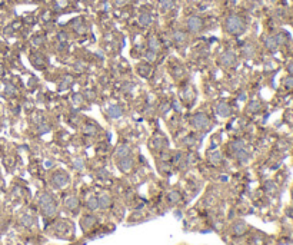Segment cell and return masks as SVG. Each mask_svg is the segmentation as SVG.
<instances>
[{"mask_svg": "<svg viewBox=\"0 0 293 245\" xmlns=\"http://www.w3.org/2000/svg\"><path fill=\"white\" fill-rule=\"evenodd\" d=\"M65 5H67V0H57V7L65 6Z\"/></svg>", "mask_w": 293, "mask_h": 245, "instance_id": "d6a6232c", "label": "cell"}, {"mask_svg": "<svg viewBox=\"0 0 293 245\" xmlns=\"http://www.w3.org/2000/svg\"><path fill=\"white\" fill-rule=\"evenodd\" d=\"M40 208H42V214L44 217H53L56 214V204H54V201L50 204H46V205H43Z\"/></svg>", "mask_w": 293, "mask_h": 245, "instance_id": "52a82bcc", "label": "cell"}, {"mask_svg": "<svg viewBox=\"0 0 293 245\" xmlns=\"http://www.w3.org/2000/svg\"><path fill=\"white\" fill-rule=\"evenodd\" d=\"M75 168H76V169H79V171L83 169V168H85V165H83V160H82V159H76L75 160Z\"/></svg>", "mask_w": 293, "mask_h": 245, "instance_id": "f546056e", "label": "cell"}, {"mask_svg": "<svg viewBox=\"0 0 293 245\" xmlns=\"http://www.w3.org/2000/svg\"><path fill=\"white\" fill-rule=\"evenodd\" d=\"M52 182L56 188H63V186H66V185L69 184V176H67V174L59 171V172H56V174L53 175Z\"/></svg>", "mask_w": 293, "mask_h": 245, "instance_id": "3957f363", "label": "cell"}, {"mask_svg": "<svg viewBox=\"0 0 293 245\" xmlns=\"http://www.w3.org/2000/svg\"><path fill=\"white\" fill-rule=\"evenodd\" d=\"M284 82H286V86H288V88H293V77H288Z\"/></svg>", "mask_w": 293, "mask_h": 245, "instance_id": "1f68e13d", "label": "cell"}, {"mask_svg": "<svg viewBox=\"0 0 293 245\" xmlns=\"http://www.w3.org/2000/svg\"><path fill=\"white\" fill-rule=\"evenodd\" d=\"M6 93L9 95V96H12V95H14V93H16V88H14L13 85H10V83H9V85L6 86Z\"/></svg>", "mask_w": 293, "mask_h": 245, "instance_id": "83f0119b", "label": "cell"}, {"mask_svg": "<svg viewBox=\"0 0 293 245\" xmlns=\"http://www.w3.org/2000/svg\"><path fill=\"white\" fill-rule=\"evenodd\" d=\"M246 232V224L243 221H237L233 225V234L235 235H243Z\"/></svg>", "mask_w": 293, "mask_h": 245, "instance_id": "8fae6325", "label": "cell"}, {"mask_svg": "<svg viewBox=\"0 0 293 245\" xmlns=\"http://www.w3.org/2000/svg\"><path fill=\"white\" fill-rule=\"evenodd\" d=\"M47 131H49L47 125H42V126H40V132H47Z\"/></svg>", "mask_w": 293, "mask_h": 245, "instance_id": "836d02e7", "label": "cell"}, {"mask_svg": "<svg viewBox=\"0 0 293 245\" xmlns=\"http://www.w3.org/2000/svg\"><path fill=\"white\" fill-rule=\"evenodd\" d=\"M133 166V159L130 156H124V158H120L119 160V168L123 171V172H127V171L132 169Z\"/></svg>", "mask_w": 293, "mask_h": 245, "instance_id": "8992f818", "label": "cell"}, {"mask_svg": "<svg viewBox=\"0 0 293 245\" xmlns=\"http://www.w3.org/2000/svg\"><path fill=\"white\" fill-rule=\"evenodd\" d=\"M146 57L149 59V60H153V59L156 57V52H153V50H149V52H146Z\"/></svg>", "mask_w": 293, "mask_h": 245, "instance_id": "4dcf8cb0", "label": "cell"}, {"mask_svg": "<svg viewBox=\"0 0 293 245\" xmlns=\"http://www.w3.org/2000/svg\"><path fill=\"white\" fill-rule=\"evenodd\" d=\"M265 45H266V47H267L269 50H274V49L277 47V42H276V38H272V36L266 38Z\"/></svg>", "mask_w": 293, "mask_h": 245, "instance_id": "ffe728a7", "label": "cell"}, {"mask_svg": "<svg viewBox=\"0 0 293 245\" xmlns=\"http://www.w3.org/2000/svg\"><path fill=\"white\" fill-rule=\"evenodd\" d=\"M173 38H175L176 43H184L186 42V34L183 33V32H180V30H176L175 33H173Z\"/></svg>", "mask_w": 293, "mask_h": 245, "instance_id": "cb8c5ba5", "label": "cell"}, {"mask_svg": "<svg viewBox=\"0 0 293 245\" xmlns=\"http://www.w3.org/2000/svg\"><path fill=\"white\" fill-rule=\"evenodd\" d=\"M209 160H210V164H213V165H218V164H220V160H222V155H220V152H219V151L210 152V153H209Z\"/></svg>", "mask_w": 293, "mask_h": 245, "instance_id": "2e32d148", "label": "cell"}, {"mask_svg": "<svg viewBox=\"0 0 293 245\" xmlns=\"http://www.w3.org/2000/svg\"><path fill=\"white\" fill-rule=\"evenodd\" d=\"M190 123H192V126L194 129H199V131H203V129H208L210 122H209V119L206 118V115L203 113H196L193 118L190 119Z\"/></svg>", "mask_w": 293, "mask_h": 245, "instance_id": "7a4b0ae2", "label": "cell"}, {"mask_svg": "<svg viewBox=\"0 0 293 245\" xmlns=\"http://www.w3.org/2000/svg\"><path fill=\"white\" fill-rule=\"evenodd\" d=\"M202 26H203V22L200 17L197 16H190L187 19V29H189L192 33H197L202 30Z\"/></svg>", "mask_w": 293, "mask_h": 245, "instance_id": "277c9868", "label": "cell"}, {"mask_svg": "<svg viewBox=\"0 0 293 245\" xmlns=\"http://www.w3.org/2000/svg\"><path fill=\"white\" fill-rule=\"evenodd\" d=\"M65 207H66L67 209L73 211V209H76V208L79 207V199L76 198V196H69V198L65 201Z\"/></svg>", "mask_w": 293, "mask_h": 245, "instance_id": "4fadbf2b", "label": "cell"}, {"mask_svg": "<svg viewBox=\"0 0 293 245\" xmlns=\"http://www.w3.org/2000/svg\"><path fill=\"white\" fill-rule=\"evenodd\" d=\"M129 153H130V148H129V145H119V148L116 149V156L117 158H124V156H129Z\"/></svg>", "mask_w": 293, "mask_h": 245, "instance_id": "7c38bea8", "label": "cell"}, {"mask_svg": "<svg viewBox=\"0 0 293 245\" xmlns=\"http://www.w3.org/2000/svg\"><path fill=\"white\" fill-rule=\"evenodd\" d=\"M236 159L240 162V164H246L249 160V153L245 151V149H240V151L236 152Z\"/></svg>", "mask_w": 293, "mask_h": 245, "instance_id": "e0dca14e", "label": "cell"}, {"mask_svg": "<svg viewBox=\"0 0 293 245\" xmlns=\"http://www.w3.org/2000/svg\"><path fill=\"white\" fill-rule=\"evenodd\" d=\"M53 202V198H52V195L47 192H44L40 196V199H39V204H40V207H43V205H46V204H50Z\"/></svg>", "mask_w": 293, "mask_h": 245, "instance_id": "44dd1931", "label": "cell"}, {"mask_svg": "<svg viewBox=\"0 0 293 245\" xmlns=\"http://www.w3.org/2000/svg\"><path fill=\"white\" fill-rule=\"evenodd\" d=\"M160 7L163 10H170L175 7V2L173 0H160Z\"/></svg>", "mask_w": 293, "mask_h": 245, "instance_id": "d4e9b609", "label": "cell"}, {"mask_svg": "<svg viewBox=\"0 0 293 245\" xmlns=\"http://www.w3.org/2000/svg\"><path fill=\"white\" fill-rule=\"evenodd\" d=\"M243 148H245V143H243V141H233L232 143H230V149H232L233 152L240 151V149H243Z\"/></svg>", "mask_w": 293, "mask_h": 245, "instance_id": "484cf974", "label": "cell"}, {"mask_svg": "<svg viewBox=\"0 0 293 245\" xmlns=\"http://www.w3.org/2000/svg\"><path fill=\"white\" fill-rule=\"evenodd\" d=\"M122 113L123 110L120 109V106H117V105H113V106H110L109 109V116L110 118H113V119H117L122 116Z\"/></svg>", "mask_w": 293, "mask_h": 245, "instance_id": "9a60e30c", "label": "cell"}, {"mask_svg": "<svg viewBox=\"0 0 293 245\" xmlns=\"http://www.w3.org/2000/svg\"><path fill=\"white\" fill-rule=\"evenodd\" d=\"M2 73H3V67L0 66V75H2Z\"/></svg>", "mask_w": 293, "mask_h": 245, "instance_id": "d590c367", "label": "cell"}, {"mask_svg": "<svg viewBox=\"0 0 293 245\" xmlns=\"http://www.w3.org/2000/svg\"><path fill=\"white\" fill-rule=\"evenodd\" d=\"M97 201H99V207L103 208V209H106V208H109L110 205H112V198H110L107 193H102L99 198H97Z\"/></svg>", "mask_w": 293, "mask_h": 245, "instance_id": "ba28073f", "label": "cell"}, {"mask_svg": "<svg viewBox=\"0 0 293 245\" xmlns=\"http://www.w3.org/2000/svg\"><path fill=\"white\" fill-rule=\"evenodd\" d=\"M182 198V195H180L179 191H170V192L167 193V202L169 204H177Z\"/></svg>", "mask_w": 293, "mask_h": 245, "instance_id": "5bb4252c", "label": "cell"}, {"mask_svg": "<svg viewBox=\"0 0 293 245\" xmlns=\"http://www.w3.org/2000/svg\"><path fill=\"white\" fill-rule=\"evenodd\" d=\"M260 106H259V102H252L250 105H249V110L250 112H256V110H259Z\"/></svg>", "mask_w": 293, "mask_h": 245, "instance_id": "f1b7e54d", "label": "cell"}, {"mask_svg": "<svg viewBox=\"0 0 293 245\" xmlns=\"http://www.w3.org/2000/svg\"><path fill=\"white\" fill-rule=\"evenodd\" d=\"M235 60H236V56H235V53L233 52H226V53H223L222 57H220V63H222L223 66H232L233 63H235Z\"/></svg>", "mask_w": 293, "mask_h": 245, "instance_id": "5b68a950", "label": "cell"}, {"mask_svg": "<svg viewBox=\"0 0 293 245\" xmlns=\"http://www.w3.org/2000/svg\"><path fill=\"white\" fill-rule=\"evenodd\" d=\"M142 26H149L152 23V16L149 13H142L140 14V19H139Z\"/></svg>", "mask_w": 293, "mask_h": 245, "instance_id": "603a6c76", "label": "cell"}, {"mask_svg": "<svg viewBox=\"0 0 293 245\" xmlns=\"http://www.w3.org/2000/svg\"><path fill=\"white\" fill-rule=\"evenodd\" d=\"M96 224V218L93 215H86L83 219H82V228L83 229H89Z\"/></svg>", "mask_w": 293, "mask_h": 245, "instance_id": "9c48e42d", "label": "cell"}, {"mask_svg": "<svg viewBox=\"0 0 293 245\" xmlns=\"http://www.w3.org/2000/svg\"><path fill=\"white\" fill-rule=\"evenodd\" d=\"M225 27L229 33L232 34H239L243 32V29H245V23H243V20L242 17L236 16V14H232V16H229L226 19V23H225Z\"/></svg>", "mask_w": 293, "mask_h": 245, "instance_id": "6da1fadb", "label": "cell"}, {"mask_svg": "<svg viewBox=\"0 0 293 245\" xmlns=\"http://www.w3.org/2000/svg\"><path fill=\"white\" fill-rule=\"evenodd\" d=\"M265 188L267 192H274V191H276V185H274L273 182H266Z\"/></svg>", "mask_w": 293, "mask_h": 245, "instance_id": "4316f807", "label": "cell"}, {"mask_svg": "<svg viewBox=\"0 0 293 245\" xmlns=\"http://www.w3.org/2000/svg\"><path fill=\"white\" fill-rule=\"evenodd\" d=\"M20 222H22V225H24V226H32V225H34V218L30 217V215H23V217L20 218Z\"/></svg>", "mask_w": 293, "mask_h": 245, "instance_id": "7402d4cb", "label": "cell"}, {"mask_svg": "<svg viewBox=\"0 0 293 245\" xmlns=\"http://www.w3.org/2000/svg\"><path fill=\"white\" fill-rule=\"evenodd\" d=\"M216 110H218V113L220 115V116H223V118H226V116H229L230 115V106L227 103H219L218 105V108H216Z\"/></svg>", "mask_w": 293, "mask_h": 245, "instance_id": "30bf717a", "label": "cell"}, {"mask_svg": "<svg viewBox=\"0 0 293 245\" xmlns=\"http://www.w3.org/2000/svg\"><path fill=\"white\" fill-rule=\"evenodd\" d=\"M149 49L153 50V52H157V50H159V40H157L156 36H150V38H149Z\"/></svg>", "mask_w": 293, "mask_h": 245, "instance_id": "d6986e66", "label": "cell"}, {"mask_svg": "<svg viewBox=\"0 0 293 245\" xmlns=\"http://www.w3.org/2000/svg\"><path fill=\"white\" fill-rule=\"evenodd\" d=\"M86 207H87V209H90V211H96V209L99 208V201H97V198H95V196L89 198L87 202H86Z\"/></svg>", "mask_w": 293, "mask_h": 245, "instance_id": "ac0fdd59", "label": "cell"}, {"mask_svg": "<svg viewBox=\"0 0 293 245\" xmlns=\"http://www.w3.org/2000/svg\"><path fill=\"white\" fill-rule=\"evenodd\" d=\"M288 70L290 72V73H293V63H290V65L288 66Z\"/></svg>", "mask_w": 293, "mask_h": 245, "instance_id": "e575fe53", "label": "cell"}]
</instances>
